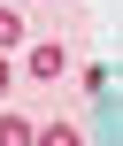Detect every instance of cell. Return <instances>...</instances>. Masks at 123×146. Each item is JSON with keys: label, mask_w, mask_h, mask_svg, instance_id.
I'll return each instance as SVG.
<instances>
[{"label": "cell", "mask_w": 123, "mask_h": 146, "mask_svg": "<svg viewBox=\"0 0 123 146\" xmlns=\"http://www.w3.org/2000/svg\"><path fill=\"white\" fill-rule=\"evenodd\" d=\"M23 69H31V77H46V85H54V77H62V69H69V54H62V38H39V46H31V62H23Z\"/></svg>", "instance_id": "obj_1"}, {"label": "cell", "mask_w": 123, "mask_h": 146, "mask_svg": "<svg viewBox=\"0 0 123 146\" xmlns=\"http://www.w3.org/2000/svg\"><path fill=\"white\" fill-rule=\"evenodd\" d=\"M8 46H23V15H15V8H0V54H8Z\"/></svg>", "instance_id": "obj_3"}, {"label": "cell", "mask_w": 123, "mask_h": 146, "mask_svg": "<svg viewBox=\"0 0 123 146\" xmlns=\"http://www.w3.org/2000/svg\"><path fill=\"white\" fill-rule=\"evenodd\" d=\"M23 139H39V123H23V115H0V146H23Z\"/></svg>", "instance_id": "obj_2"}, {"label": "cell", "mask_w": 123, "mask_h": 146, "mask_svg": "<svg viewBox=\"0 0 123 146\" xmlns=\"http://www.w3.org/2000/svg\"><path fill=\"white\" fill-rule=\"evenodd\" d=\"M0 92H8V62H0Z\"/></svg>", "instance_id": "obj_4"}]
</instances>
